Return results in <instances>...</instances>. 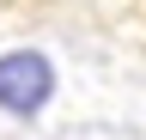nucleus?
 Returning <instances> with one entry per match:
<instances>
[{
    "label": "nucleus",
    "mask_w": 146,
    "mask_h": 140,
    "mask_svg": "<svg viewBox=\"0 0 146 140\" xmlns=\"http://www.w3.org/2000/svg\"><path fill=\"white\" fill-rule=\"evenodd\" d=\"M61 92V73L43 49L18 43V49H0V116L12 122H36Z\"/></svg>",
    "instance_id": "nucleus-1"
}]
</instances>
